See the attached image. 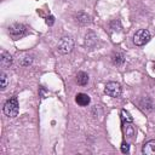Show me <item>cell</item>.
<instances>
[{
    "label": "cell",
    "instance_id": "cell-20",
    "mask_svg": "<svg viewBox=\"0 0 155 155\" xmlns=\"http://www.w3.org/2000/svg\"><path fill=\"white\" fill-rule=\"evenodd\" d=\"M40 93H41V97H42V98H45V94H46V91H45V90H44L42 87L40 88Z\"/></svg>",
    "mask_w": 155,
    "mask_h": 155
},
{
    "label": "cell",
    "instance_id": "cell-19",
    "mask_svg": "<svg viewBox=\"0 0 155 155\" xmlns=\"http://www.w3.org/2000/svg\"><path fill=\"white\" fill-rule=\"evenodd\" d=\"M53 23H54V17L53 16H48L47 18H46V24L47 25H53Z\"/></svg>",
    "mask_w": 155,
    "mask_h": 155
},
{
    "label": "cell",
    "instance_id": "cell-16",
    "mask_svg": "<svg viewBox=\"0 0 155 155\" xmlns=\"http://www.w3.org/2000/svg\"><path fill=\"white\" fill-rule=\"evenodd\" d=\"M7 84H8V78L5 74V71H1L0 73V88H1V91H4L7 87Z\"/></svg>",
    "mask_w": 155,
    "mask_h": 155
},
{
    "label": "cell",
    "instance_id": "cell-6",
    "mask_svg": "<svg viewBox=\"0 0 155 155\" xmlns=\"http://www.w3.org/2000/svg\"><path fill=\"white\" fill-rule=\"evenodd\" d=\"M142 153L144 155H155V139H151L144 143L142 148Z\"/></svg>",
    "mask_w": 155,
    "mask_h": 155
},
{
    "label": "cell",
    "instance_id": "cell-1",
    "mask_svg": "<svg viewBox=\"0 0 155 155\" xmlns=\"http://www.w3.org/2000/svg\"><path fill=\"white\" fill-rule=\"evenodd\" d=\"M18 110H19V107H18L17 97H11V98L7 99L6 103L4 104V113H5L8 117H15V116H17Z\"/></svg>",
    "mask_w": 155,
    "mask_h": 155
},
{
    "label": "cell",
    "instance_id": "cell-4",
    "mask_svg": "<svg viewBox=\"0 0 155 155\" xmlns=\"http://www.w3.org/2000/svg\"><path fill=\"white\" fill-rule=\"evenodd\" d=\"M104 92H105V94L109 96V97L117 98V97H120V94H121V86H120L119 82L109 81V82H107V85H105Z\"/></svg>",
    "mask_w": 155,
    "mask_h": 155
},
{
    "label": "cell",
    "instance_id": "cell-9",
    "mask_svg": "<svg viewBox=\"0 0 155 155\" xmlns=\"http://www.w3.org/2000/svg\"><path fill=\"white\" fill-rule=\"evenodd\" d=\"M33 63V57L28 53H21L19 58H18V64L23 65V67H28Z\"/></svg>",
    "mask_w": 155,
    "mask_h": 155
},
{
    "label": "cell",
    "instance_id": "cell-8",
    "mask_svg": "<svg viewBox=\"0 0 155 155\" xmlns=\"http://www.w3.org/2000/svg\"><path fill=\"white\" fill-rule=\"evenodd\" d=\"M75 102H76L79 105H81V107H86V105L90 104L91 98H90V96L86 94V93H78L76 97H75Z\"/></svg>",
    "mask_w": 155,
    "mask_h": 155
},
{
    "label": "cell",
    "instance_id": "cell-3",
    "mask_svg": "<svg viewBox=\"0 0 155 155\" xmlns=\"http://www.w3.org/2000/svg\"><path fill=\"white\" fill-rule=\"evenodd\" d=\"M73 47H74V41H73L71 38H68V36L62 38V39L59 40L58 45H57V50H58V52L62 53V54L69 53V52L73 50Z\"/></svg>",
    "mask_w": 155,
    "mask_h": 155
},
{
    "label": "cell",
    "instance_id": "cell-13",
    "mask_svg": "<svg viewBox=\"0 0 155 155\" xmlns=\"http://www.w3.org/2000/svg\"><path fill=\"white\" fill-rule=\"evenodd\" d=\"M140 107H142V109H143L144 111H150V110L153 109L151 99H150V98H148V97L143 98V99L140 101Z\"/></svg>",
    "mask_w": 155,
    "mask_h": 155
},
{
    "label": "cell",
    "instance_id": "cell-5",
    "mask_svg": "<svg viewBox=\"0 0 155 155\" xmlns=\"http://www.w3.org/2000/svg\"><path fill=\"white\" fill-rule=\"evenodd\" d=\"M25 33H27V29H25V27H24L23 24H21V23H15V24H12V25L8 27V34H10L15 40L18 39V38H21V36H23Z\"/></svg>",
    "mask_w": 155,
    "mask_h": 155
},
{
    "label": "cell",
    "instance_id": "cell-15",
    "mask_svg": "<svg viewBox=\"0 0 155 155\" xmlns=\"http://www.w3.org/2000/svg\"><path fill=\"white\" fill-rule=\"evenodd\" d=\"M124 131H125L126 136L131 138L134 133V128L132 126V122H124Z\"/></svg>",
    "mask_w": 155,
    "mask_h": 155
},
{
    "label": "cell",
    "instance_id": "cell-14",
    "mask_svg": "<svg viewBox=\"0 0 155 155\" xmlns=\"http://www.w3.org/2000/svg\"><path fill=\"white\" fill-rule=\"evenodd\" d=\"M76 21H78L80 24H87V23L91 22V17H90L87 13L80 12V13H78V16H76Z\"/></svg>",
    "mask_w": 155,
    "mask_h": 155
},
{
    "label": "cell",
    "instance_id": "cell-18",
    "mask_svg": "<svg viewBox=\"0 0 155 155\" xmlns=\"http://www.w3.org/2000/svg\"><path fill=\"white\" fill-rule=\"evenodd\" d=\"M121 151H122L124 154H127V153L130 151V144L126 143V142H124V143L121 144Z\"/></svg>",
    "mask_w": 155,
    "mask_h": 155
},
{
    "label": "cell",
    "instance_id": "cell-7",
    "mask_svg": "<svg viewBox=\"0 0 155 155\" xmlns=\"http://www.w3.org/2000/svg\"><path fill=\"white\" fill-rule=\"evenodd\" d=\"M0 64L2 68H8L12 64V56L8 52L2 51L1 56H0Z\"/></svg>",
    "mask_w": 155,
    "mask_h": 155
},
{
    "label": "cell",
    "instance_id": "cell-12",
    "mask_svg": "<svg viewBox=\"0 0 155 155\" xmlns=\"http://www.w3.org/2000/svg\"><path fill=\"white\" fill-rule=\"evenodd\" d=\"M111 62L115 65H122L124 62H125V56L121 52H115L111 57Z\"/></svg>",
    "mask_w": 155,
    "mask_h": 155
},
{
    "label": "cell",
    "instance_id": "cell-17",
    "mask_svg": "<svg viewBox=\"0 0 155 155\" xmlns=\"http://www.w3.org/2000/svg\"><path fill=\"white\" fill-rule=\"evenodd\" d=\"M121 119H122V122H132L133 121V117L131 116V114L126 109L121 110Z\"/></svg>",
    "mask_w": 155,
    "mask_h": 155
},
{
    "label": "cell",
    "instance_id": "cell-21",
    "mask_svg": "<svg viewBox=\"0 0 155 155\" xmlns=\"http://www.w3.org/2000/svg\"><path fill=\"white\" fill-rule=\"evenodd\" d=\"M154 70H155V62H154Z\"/></svg>",
    "mask_w": 155,
    "mask_h": 155
},
{
    "label": "cell",
    "instance_id": "cell-10",
    "mask_svg": "<svg viewBox=\"0 0 155 155\" xmlns=\"http://www.w3.org/2000/svg\"><path fill=\"white\" fill-rule=\"evenodd\" d=\"M97 41H98V38L94 35V33L90 31L88 34H86V46L87 47H90V48L94 47V45L97 44Z\"/></svg>",
    "mask_w": 155,
    "mask_h": 155
},
{
    "label": "cell",
    "instance_id": "cell-11",
    "mask_svg": "<svg viewBox=\"0 0 155 155\" xmlns=\"http://www.w3.org/2000/svg\"><path fill=\"white\" fill-rule=\"evenodd\" d=\"M76 82H78V85H80V86L87 85V82H88V75H87V73H85V71H79L78 75H76Z\"/></svg>",
    "mask_w": 155,
    "mask_h": 155
},
{
    "label": "cell",
    "instance_id": "cell-2",
    "mask_svg": "<svg viewBox=\"0 0 155 155\" xmlns=\"http://www.w3.org/2000/svg\"><path fill=\"white\" fill-rule=\"evenodd\" d=\"M150 41V33L147 29H139L133 35V42L137 46H143Z\"/></svg>",
    "mask_w": 155,
    "mask_h": 155
}]
</instances>
